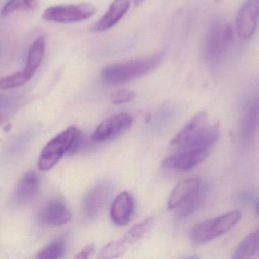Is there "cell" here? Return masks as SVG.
Here are the masks:
<instances>
[{"instance_id":"21","label":"cell","mask_w":259,"mask_h":259,"mask_svg":"<svg viewBox=\"0 0 259 259\" xmlns=\"http://www.w3.org/2000/svg\"><path fill=\"white\" fill-rule=\"evenodd\" d=\"M34 75L25 70L16 72L13 75L0 78V89L10 90L25 85L28 82Z\"/></svg>"},{"instance_id":"8","label":"cell","mask_w":259,"mask_h":259,"mask_svg":"<svg viewBox=\"0 0 259 259\" xmlns=\"http://www.w3.org/2000/svg\"><path fill=\"white\" fill-rule=\"evenodd\" d=\"M211 149L209 148H188L180 150L174 155L162 161V167L174 170L188 171L204 161Z\"/></svg>"},{"instance_id":"22","label":"cell","mask_w":259,"mask_h":259,"mask_svg":"<svg viewBox=\"0 0 259 259\" xmlns=\"http://www.w3.org/2000/svg\"><path fill=\"white\" fill-rule=\"evenodd\" d=\"M37 0H10L1 11L4 17H8L18 12L32 11L37 8Z\"/></svg>"},{"instance_id":"23","label":"cell","mask_w":259,"mask_h":259,"mask_svg":"<svg viewBox=\"0 0 259 259\" xmlns=\"http://www.w3.org/2000/svg\"><path fill=\"white\" fill-rule=\"evenodd\" d=\"M66 250V244L64 240H57L48 244L37 254L39 259H58L63 257Z\"/></svg>"},{"instance_id":"4","label":"cell","mask_w":259,"mask_h":259,"mask_svg":"<svg viewBox=\"0 0 259 259\" xmlns=\"http://www.w3.org/2000/svg\"><path fill=\"white\" fill-rule=\"evenodd\" d=\"M241 218L239 210H233L218 218L197 224L190 232V237L197 243H205L231 230Z\"/></svg>"},{"instance_id":"27","label":"cell","mask_w":259,"mask_h":259,"mask_svg":"<svg viewBox=\"0 0 259 259\" xmlns=\"http://www.w3.org/2000/svg\"><path fill=\"white\" fill-rule=\"evenodd\" d=\"M134 1L135 5L139 6L142 4V3L145 2V0H133Z\"/></svg>"},{"instance_id":"9","label":"cell","mask_w":259,"mask_h":259,"mask_svg":"<svg viewBox=\"0 0 259 259\" xmlns=\"http://www.w3.org/2000/svg\"><path fill=\"white\" fill-rule=\"evenodd\" d=\"M133 123V118L126 113H119L103 121L92 136L95 142L110 140L128 130Z\"/></svg>"},{"instance_id":"24","label":"cell","mask_w":259,"mask_h":259,"mask_svg":"<svg viewBox=\"0 0 259 259\" xmlns=\"http://www.w3.org/2000/svg\"><path fill=\"white\" fill-rule=\"evenodd\" d=\"M128 245L122 239L113 241L106 245L100 251L99 258H116L123 254L128 249Z\"/></svg>"},{"instance_id":"1","label":"cell","mask_w":259,"mask_h":259,"mask_svg":"<svg viewBox=\"0 0 259 259\" xmlns=\"http://www.w3.org/2000/svg\"><path fill=\"white\" fill-rule=\"evenodd\" d=\"M220 125H208L205 112L197 113L171 141V145L180 150L188 148H209L218 142Z\"/></svg>"},{"instance_id":"17","label":"cell","mask_w":259,"mask_h":259,"mask_svg":"<svg viewBox=\"0 0 259 259\" xmlns=\"http://www.w3.org/2000/svg\"><path fill=\"white\" fill-rule=\"evenodd\" d=\"M259 251L258 230L252 232L239 244L233 254L234 259L252 258L257 255Z\"/></svg>"},{"instance_id":"19","label":"cell","mask_w":259,"mask_h":259,"mask_svg":"<svg viewBox=\"0 0 259 259\" xmlns=\"http://www.w3.org/2000/svg\"><path fill=\"white\" fill-rule=\"evenodd\" d=\"M258 118V103L257 100L251 101L245 109L242 122V133L245 139H250L254 137L257 127Z\"/></svg>"},{"instance_id":"2","label":"cell","mask_w":259,"mask_h":259,"mask_svg":"<svg viewBox=\"0 0 259 259\" xmlns=\"http://www.w3.org/2000/svg\"><path fill=\"white\" fill-rule=\"evenodd\" d=\"M163 51L151 57L136 59L110 65L101 72V79L108 85L125 84L150 73L161 63L164 57Z\"/></svg>"},{"instance_id":"16","label":"cell","mask_w":259,"mask_h":259,"mask_svg":"<svg viewBox=\"0 0 259 259\" xmlns=\"http://www.w3.org/2000/svg\"><path fill=\"white\" fill-rule=\"evenodd\" d=\"M209 192H210V185L201 182L193 195L181 206V209L179 212V218L180 219H186L193 215L202 205Z\"/></svg>"},{"instance_id":"3","label":"cell","mask_w":259,"mask_h":259,"mask_svg":"<svg viewBox=\"0 0 259 259\" xmlns=\"http://www.w3.org/2000/svg\"><path fill=\"white\" fill-rule=\"evenodd\" d=\"M82 142V135L77 127H69L51 139L42 150L37 161L38 169H52L66 154H73Z\"/></svg>"},{"instance_id":"25","label":"cell","mask_w":259,"mask_h":259,"mask_svg":"<svg viewBox=\"0 0 259 259\" xmlns=\"http://www.w3.org/2000/svg\"><path fill=\"white\" fill-rule=\"evenodd\" d=\"M136 98V93L128 89H121L116 91L110 95V101L113 104H123L130 102Z\"/></svg>"},{"instance_id":"13","label":"cell","mask_w":259,"mask_h":259,"mask_svg":"<svg viewBox=\"0 0 259 259\" xmlns=\"http://www.w3.org/2000/svg\"><path fill=\"white\" fill-rule=\"evenodd\" d=\"M130 4V0H114L109 7L108 11L94 25L93 32H102L113 28L126 14Z\"/></svg>"},{"instance_id":"6","label":"cell","mask_w":259,"mask_h":259,"mask_svg":"<svg viewBox=\"0 0 259 259\" xmlns=\"http://www.w3.org/2000/svg\"><path fill=\"white\" fill-rule=\"evenodd\" d=\"M96 12V7L90 4L56 6L47 9L42 17L48 22L74 23L90 19Z\"/></svg>"},{"instance_id":"14","label":"cell","mask_w":259,"mask_h":259,"mask_svg":"<svg viewBox=\"0 0 259 259\" xmlns=\"http://www.w3.org/2000/svg\"><path fill=\"white\" fill-rule=\"evenodd\" d=\"M134 210V199L128 192L119 194L115 198L110 207V218L118 226L128 224Z\"/></svg>"},{"instance_id":"10","label":"cell","mask_w":259,"mask_h":259,"mask_svg":"<svg viewBox=\"0 0 259 259\" xmlns=\"http://www.w3.org/2000/svg\"><path fill=\"white\" fill-rule=\"evenodd\" d=\"M259 15V0H246L236 17V31L239 37L249 38L255 32Z\"/></svg>"},{"instance_id":"11","label":"cell","mask_w":259,"mask_h":259,"mask_svg":"<svg viewBox=\"0 0 259 259\" xmlns=\"http://www.w3.org/2000/svg\"><path fill=\"white\" fill-rule=\"evenodd\" d=\"M72 218V213L66 204L59 199L51 200L39 213V220L48 226H61L67 224Z\"/></svg>"},{"instance_id":"7","label":"cell","mask_w":259,"mask_h":259,"mask_svg":"<svg viewBox=\"0 0 259 259\" xmlns=\"http://www.w3.org/2000/svg\"><path fill=\"white\" fill-rule=\"evenodd\" d=\"M113 190V183L103 181L86 193L82 203L83 216L87 221L96 219L108 202Z\"/></svg>"},{"instance_id":"18","label":"cell","mask_w":259,"mask_h":259,"mask_svg":"<svg viewBox=\"0 0 259 259\" xmlns=\"http://www.w3.org/2000/svg\"><path fill=\"white\" fill-rule=\"evenodd\" d=\"M46 49V41L44 37H39L33 42L28 52L26 65L24 70L34 75L41 64Z\"/></svg>"},{"instance_id":"15","label":"cell","mask_w":259,"mask_h":259,"mask_svg":"<svg viewBox=\"0 0 259 259\" xmlns=\"http://www.w3.org/2000/svg\"><path fill=\"white\" fill-rule=\"evenodd\" d=\"M201 183L198 178H189L180 182L169 195L168 208L172 210L181 207L193 195Z\"/></svg>"},{"instance_id":"12","label":"cell","mask_w":259,"mask_h":259,"mask_svg":"<svg viewBox=\"0 0 259 259\" xmlns=\"http://www.w3.org/2000/svg\"><path fill=\"white\" fill-rule=\"evenodd\" d=\"M40 183L38 177L34 172H28L20 180L12 201L14 205H25L32 201L38 193Z\"/></svg>"},{"instance_id":"5","label":"cell","mask_w":259,"mask_h":259,"mask_svg":"<svg viewBox=\"0 0 259 259\" xmlns=\"http://www.w3.org/2000/svg\"><path fill=\"white\" fill-rule=\"evenodd\" d=\"M234 32L233 27L223 21H217L210 25L206 37V58L210 61L220 60L233 44Z\"/></svg>"},{"instance_id":"26","label":"cell","mask_w":259,"mask_h":259,"mask_svg":"<svg viewBox=\"0 0 259 259\" xmlns=\"http://www.w3.org/2000/svg\"><path fill=\"white\" fill-rule=\"evenodd\" d=\"M95 245L93 244H89L78 253L75 257L78 259L88 258L95 252Z\"/></svg>"},{"instance_id":"20","label":"cell","mask_w":259,"mask_h":259,"mask_svg":"<svg viewBox=\"0 0 259 259\" xmlns=\"http://www.w3.org/2000/svg\"><path fill=\"white\" fill-rule=\"evenodd\" d=\"M154 224H155V221H154V218H146L131 227L121 239L130 246V245L138 242L139 239H142L145 234H147L153 228Z\"/></svg>"}]
</instances>
